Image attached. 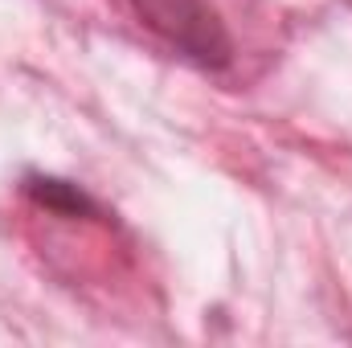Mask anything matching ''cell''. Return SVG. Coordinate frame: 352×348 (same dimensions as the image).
I'll list each match as a JSON object with an SVG mask.
<instances>
[{"label":"cell","instance_id":"cell-1","mask_svg":"<svg viewBox=\"0 0 352 348\" xmlns=\"http://www.w3.org/2000/svg\"><path fill=\"white\" fill-rule=\"evenodd\" d=\"M144 12L156 29H164L176 45L201 62H226L230 41L217 25V17L201 0H144Z\"/></svg>","mask_w":352,"mask_h":348},{"label":"cell","instance_id":"cell-2","mask_svg":"<svg viewBox=\"0 0 352 348\" xmlns=\"http://www.w3.org/2000/svg\"><path fill=\"white\" fill-rule=\"evenodd\" d=\"M25 193H29L33 201H41V205L58 209V213H70V217H78V213H94V201H90L78 184H70V180L29 176V180H25Z\"/></svg>","mask_w":352,"mask_h":348}]
</instances>
